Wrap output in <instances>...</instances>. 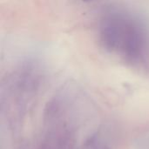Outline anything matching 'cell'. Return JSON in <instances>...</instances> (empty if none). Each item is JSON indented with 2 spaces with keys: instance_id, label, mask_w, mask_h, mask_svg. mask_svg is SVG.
<instances>
[{
  "instance_id": "6da1fadb",
  "label": "cell",
  "mask_w": 149,
  "mask_h": 149,
  "mask_svg": "<svg viewBox=\"0 0 149 149\" xmlns=\"http://www.w3.org/2000/svg\"><path fill=\"white\" fill-rule=\"evenodd\" d=\"M102 47L127 65L149 70V28L138 16L121 10L107 11L99 24Z\"/></svg>"
},
{
  "instance_id": "7a4b0ae2",
  "label": "cell",
  "mask_w": 149,
  "mask_h": 149,
  "mask_svg": "<svg viewBox=\"0 0 149 149\" xmlns=\"http://www.w3.org/2000/svg\"><path fill=\"white\" fill-rule=\"evenodd\" d=\"M82 1H85V2H89V1H92V0H82Z\"/></svg>"
}]
</instances>
